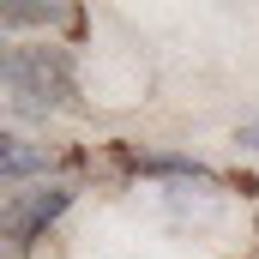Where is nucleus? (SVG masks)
I'll use <instances>...</instances> for the list:
<instances>
[{
	"label": "nucleus",
	"mask_w": 259,
	"mask_h": 259,
	"mask_svg": "<svg viewBox=\"0 0 259 259\" xmlns=\"http://www.w3.org/2000/svg\"><path fill=\"white\" fill-rule=\"evenodd\" d=\"M49 169H55V151H49V145H30V139H0V181H6L12 193H18L30 175H42V181H49ZM30 187H36V181H30Z\"/></svg>",
	"instance_id": "obj_3"
},
{
	"label": "nucleus",
	"mask_w": 259,
	"mask_h": 259,
	"mask_svg": "<svg viewBox=\"0 0 259 259\" xmlns=\"http://www.w3.org/2000/svg\"><path fill=\"white\" fill-rule=\"evenodd\" d=\"M133 169L139 175H163V181H211L205 163H193V157H133Z\"/></svg>",
	"instance_id": "obj_5"
},
{
	"label": "nucleus",
	"mask_w": 259,
	"mask_h": 259,
	"mask_svg": "<svg viewBox=\"0 0 259 259\" xmlns=\"http://www.w3.org/2000/svg\"><path fill=\"white\" fill-rule=\"evenodd\" d=\"M0 91H6V109L18 115V121H49V115H66V109H78L72 97V61H66L61 49H49V42H18V49H6V61H0Z\"/></svg>",
	"instance_id": "obj_1"
},
{
	"label": "nucleus",
	"mask_w": 259,
	"mask_h": 259,
	"mask_svg": "<svg viewBox=\"0 0 259 259\" xmlns=\"http://www.w3.org/2000/svg\"><path fill=\"white\" fill-rule=\"evenodd\" d=\"M66 205H72V187L61 181H36V187H18V193H6V211H0V229H6V253H30L36 247V235L61 217Z\"/></svg>",
	"instance_id": "obj_2"
},
{
	"label": "nucleus",
	"mask_w": 259,
	"mask_h": 259,
	"mask_svg": "<svg viewBox=\"0 0 259 259\" xmlns=\"http://www.w3.org/2000/svg\"><path fill=\"white\" fill-rule=\"evenodd\" d=\"M241 145H247V151H259V121H247V127H241Z\"/></svg>",
	"instance_id": "obj_6"
},
{
	"label": "nucleus",
	"mask_w": 259,
	"mask_h": 259,
	"mask_svg": "<svg viewBox=\"0 0 259 259\" xmlns=\"http://www.w3.org/2000/svg\"><path fill=\"white\" fill-rule=\"evenodd\" d=\"M30 24H72L66 6H0V30H30Z\"/></svg>",
	"instance_id": "obj_4"
}]
</instances>
